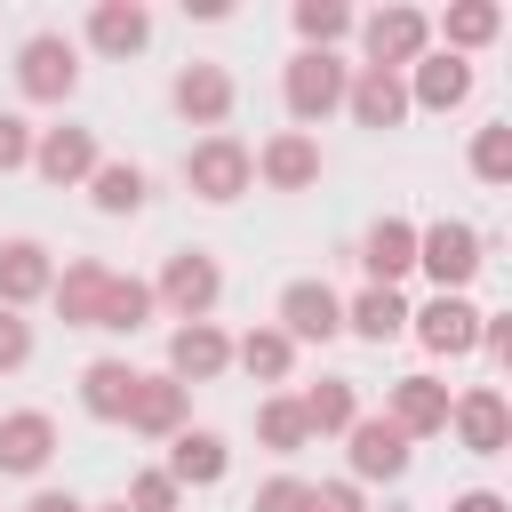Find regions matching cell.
I'll return each instance as SVG.
<instances>
[{
	"mask_svg": "<svg viewBox=\"0 0 512 512\" xmlns=\"http://www.w3.org/2000/svg\"><path fill=\"white\" fill-rule=\"evenodd\" d=\"M24 160V120H0V168Z\"/></svg>",
	"mask_w": 512,
	"mask_h": 512,
	"instance_id": "obj_33",
	"label": "cell"
},
{
	"mask_svg": "<svg viewBox=\"0 0 512 512\" xmlns=\"http://www.w3.org/2000/svg\"><path fill=\"white\" fill-rule=\"evenodd\" d=\"M352 464H360V472H384V480H392V472L408 464V448H400V424H360V448H352Z\"/></svg>",
	"mask_w": 512,
	"mask_h": 512,
	"instance_id": "obj_12",
	"label": "cell"
},
{
	"mask_svg": "<svg viewBox=\"0 0 512 512\" xmlns=\"http://www.w3.org/2000/svg\"><path fill=\"white\" fill-rule=\"evenodd\" d=\"M184 176H192L208 200H232V192L248 184V152H240L232 136H216V144H200V152H192V168H184Z\"/></svg>",
	"mask_w": 512,
	"mask_h": 512,
	"instance_id": "obj_3",
	"label": "cell"
},
{
	"mask_svg": "<svg viewBox=\"0 0 512 512\" xmlns=\"http://www.w3.org/2000/svg\"><path fill=\"white\" fill-rule=\"evenodd\" d=\"M408 264H416V232L384 216V224L368 232V272H376V280H392V272H408Z\"/></svg>",
	"mask_w": 512,
	"mask_h": 512,
	"instance_id": "obj_10",
	"label": "cell"
},
{
	"mask_svg": "<svg viewBox=\"0 0 512 512\" xmlns=\"http://www.w3.org/2000/svg\"><path fill=\"white\" fill-rule=\"evenodd\" d=\"M464 88H472L464 56H424V80H416V96H424V104H464Z\"/></svg>",
	"mask_w": 512,
	"mask_h": 512,
	"instance_id": "obj_13",
	"label": "cell"
},
{
	"mask_svg": "<svg viewBox=\"0 0 512 512\" xmlns=\"http://www.w3.org/2000/svg\"><path fill=\"white\" fill-rule=\"evenodd\" d=\"M256 512H312V496H304V488H296V480H272V488H264V504H256Z\"/></svg>",
	"mask_w": 512,
	"mask_h": 512,
	"instance_id": "obj_30",
	"label": "cell"
},
{
	"mask_svg": "<svg viewBox=\"0 0 512 512\" xmlns=\"http://www.w3.org/2000/svg\"><path fill=\"white\" fill-rule=\"evenodd\" d=\"M40 280H48V264H40V248H32V240L0 248V288H8V296H32Z\"/></svg>",
	"mask_w": 512,
	"mask_h": 512,
	"instance_id": "obj_19",
	"label": "cell"
},
{
	"mask_svg": "<svg viewBox=\"0 0 512 512\" xmlns=\"http://www.w3.org/2000/svg\"><path fill=\"white\" fill-rule=\"evenodd\" d=\"M88 160H96V144H88V128H56V136L40 144V168H48V176H80Z\"/></svg>",
	"mask_w": 512,
	"mask_h": 512,
	"instance_id": "obj_14",
	"label": "cell"
},
{
	"mask_svg": "<svg viewBox=\"0 0 512 512\" xmlns=\"http://www.w3.org/2000/svg\"><path fill=\"white\" fill-rule=\"evenodd\" d=\"M352 112H360L368 128H392V120L408 112V96H400V80H392V72H368V80L352 88Z\"/></svg>",
	"mask_w": 512,
	"mask_h": 512,
	"instance_id": "obj_9",
	"label": "cell"
},
{
	"mask_svg": "<svg viewBox=\"0 0 512 512\" xmlns=\"http://www.w3.org/2000/svg\"><path fill=\"white\" fill-rule=\"evenodd\" d=\"M24 360V320H0V368Z\"/></svg>",
	"mask_w": 512,
	"mask_h": 512,
	"instance_id": "obj_34",
	"label": "cell"
},
{
	"mask_svg": "<svg viewBox=\"0 0 512 512\" xmlns=\"http://www.w3.org/2000/svg\"><path fill=\"white\" fill-rule=\"evenodd\" d=\"M440 416H448V400H440L424 376H408V384H400V424H440Z\"/></svg>",
	"mask_w": 512,
	"mask_h": 512,
	"instance_id": "obj_23",
	"label": "cell"
},
{
	"mask_svg": "<svg viewBox=\"0 0 512 512\" xmlns=\"http://www.w3.org/2000/svg\"><path fill=\"white\" fill-rule=\"evenodd\" d=\"M72 80H80L72 40H56V32L24 40V88H32V96H72Z\"/></svg>",
	"mask_w": 512,
	"mask_h": 512,
	"instance_id": "obj_2",
	"label": "cell"
},
{
	"mask_svg": "<svg viewBox=\"0 0 512 512\" xmlns=\"http://www.w3.org/2000/svg\"><path fill=\"white\" fill-rule=\"evenodd\" d=\"M416 48H424V16H416V8L368 16V56H376V72H384V64H408Z\"/></svg>",
	"mask_w": 512,
	"mask_h": 512,
	"instance_id": "obj_4",
	"label": "cell"
},
{
	"mask_svg": "<svg viewBox=\"0 0 512 512\" xmlns=\"http://www.w3.org/2000/svg\"><path fill=\"white\" fill-rule=\"evenodd\" d=\"M472 320H480L472 304H456V296H440V304L424 312V344H440V352H464V344H472Z\"/></svg>",
	"mask_w": 512,
	"mask_h": 512,
	"instance_id": "obj_11",
	"label": "cell"
},
{
	"mask_svg": "<svg viewBox=\"0 0 512 512\" xmlns=\"http://www.w3.org/2000/svg\"><path fill=\"white\" fill-rule=\"evenodd\" d=\"M464 432H472V448H496V432H504V408L480 392V400H464Z\"/></svg>",
	"mask_w": 512,
	"mask_h": 512,
	"instance_id": "obj_27",
	"label": "cell"
},
{
	"mask_svg": "<svg viewBox=\"0 0 512 512\" xmlns=\"http://www.w3.org/2000/svg\"><path fill=\"white\" fill-rule=\"evenodd\" d=\"M128 416H144V424H168V416H176V392L160 384V392H144V400H128Z\"/></svg>",
	"mask_w": 512,
	"mask_h": 512,
	"instance_id": "obj_32",
	"label": "cell"
},
{
	"mask_svg": "<svg viewBox=\"0 0 512 512\" xmlns=\"http://www.w3.org/2000/svg\"><path fill=\"white\" fill-rule=\"evenodd\" d=\"M96 200L104 208H136L144 200V168H96Z\"/></svg>",
	"mask_w": 512,
	"mask_h": 512,
	"instance_id": "obj_22",
	"label": "cell"
},
{
	"mask_svg": "<svg viewBox=\"0 0 512 512\" xmlns=\"http://www.w3.org/2000/svg\"><path fill=\"white\" fill-rule=\"evenodd\" d=\"M40 456H48V416H8L0 424V464L8 472H32Z\"/></svg>",
	"mask_w": 512,
	"mask_h": 512,
	"instance_id": "obj_7",
	"label": "cell"
},
{
	"mask_svg": "<svg viewBox=\"0 0 512 512\" xmlns=\"http://www.w3.org/2000/svg\"><path fill=\"white\" fill-rule=\"evenodd\" d=\"M344 24H352V16H344L336 0H304V8H296V32H304V40H336Z\"/></svg>",
	"mask_w": 512,
	"mask_h": 512,
	"instance_id": "obj_24",
	"label": "cell"
},
{
	"mask_svg": "<svg viewBox=\"0 0 512 512\" xmlns=\"http://www.w3.org/2000/svg\"><path fill=\"white\" fill-rule=\"evenodd\" d=\"M472 160H480V176H504V168H512V136H504V128H488Z\"/></svg>",
	"mask_w": 512,
	"mask_h": 512,
	"instance_id": "obj_29",
	"label": "cell"
},
{
	"mask_svg": "<svg viewBox=\"0 0 512 512\" xmlns=\"http://www.w3.org/2000/svg\"><path fill=\"white\" fill-rule=\"evenodd\" d=\"M336 96H344V64H336L328 48H312V56H296V64H288V112H296V120L328 112Z\"/></svg>",
	"mask_w": 512,
	"mask_h": 512,
	"instance_id": "obj_1",
	"label": "cell"
},
{
	"mask_svg": "<svg viewBox=\"0 0 512 512\" xmlns=\"http://www.w3.org/2000/svg\"><path fill=\"white\" fill-rule=\"evenodd\" d=\"M352 320H360V336H392L408 312H400V296H392V288H368V296L352 304Z\"/></svg>",
	"mask_w": 512,
	"mask_h": 512,
	"instance_id": "obj_21",
	"label": "cell"
},
{
	"mask_svg": "<svg viewBox=\"0 0 512 512\" xmlns=\"http://www.w3.org/2000/svg\"><path fill=\"white\" fill-rule=\"evenodd\" d=\"M456 512H504V504H496V496H464Z\"/></svg>",
	"mask_w": 512,
	"mask_h": 512,
	"instance_id": "obj_37",
	"label": "cell"
},
{
	"mask_svg": "<svg viewBox=\"0 0 512 512\" xmlns=\"http://www.w3.org/2000/svg\"><path fill=\"white\" fill-rule=\"evenodd\" d=\"M304 416H312V424H344V416H352V392H344V384H320V392L304 400Z\"/></svg>",
	"mask_w": 512,
	"mask_h": 512,
	"instance_id": "obj_28",
	"label": "cell"
},
{
	"mask_svg": "<svg viewBox=\"0 0 512 512\" xmlns=\"http://www.w3.org/2000/svg\"><path fill=\"white\" fill-rule=\"evenodd\" d=\"M488 32H496V8H488V0L448 8V40H464V48H472V40H488Z\"/></svg>",
	"mask_w": 512,
	"mask_h": 512,
	"instance_id": "obj_26",
	"label": "cell"
},
{
	"mask_svg": "<svg viewBox=\"0 0 512 512\" xmlns=\"http://www.w3.org/2000/svg\"><path fill=\"white\" fill-rule=\"evenodd\" d=\"M312 168H320V152H312L304 136H280V144L264 152V176H272V184H304Z\"/></svg>",
	"mask_w": 512,
	"mask_h": 512,
	"instance_id": "obj_17",
	"label": "cell"
},
{
	"mask_svg": "<svg viewBox=\"0 0 512 512\" xmlns=\"http://www.w3.org/2000/svg\"><path fill=\"white\" fill-rule=\"evenodd\" d=\"M96 48H112V56L144 48V8H96Z\"/></svg>",
	"mask_w": 512,
	"mask_h": 512,
	"instance_id": "obj_16",
	"label": "cell"
},
{
	"mask_svg": "<svg viewBox=\"0 0 512 512\" xmlns=\"http://www.w3.org/2000/svg\"><path fill=\"white\" fill-rule=\"evenodd\" d=\"M176 472H184V480H216V472H224V440H216V432H184V440H176Z\"/></svg>",
	"mask_w": 512,
	"mask_h": 512,
	"instance_id": "obj_18",
	"label": "cell"
},
{
	"mask_svg": "<svg viewBox=\"0 0 512 512\" xmlns=\"http://www.w3.org/2000/svg\"><path fill=\"white\" fill-rule=\"evenodd\" d=\"M168 296H176L184 312H200V304L216 296V264H200V256H184V264L168 272Z\"/></svg>",
	"mask_w": 512,
	"mask_h": 512,
	"instance_id": "obj_20",
	"label": "cell"
},
{
	"mask_svg": "<svg viewBox=\"0 0 512 512\" xmlns=\"http://www.w3.org/2000/svg\"><path fill=\"white\" fill-rule=\"evenodd\" d=\"M280 360H288V344H280V336H248V368L280 376Z\"/></svg>",
	"mask_w": 512,
	"mask_h": 512,
	"instance_id": "obj_31",
	"label": "cell"
},
{
	"mask_svg": "<svg viewBox=\"0 0 512 512\" xmlns=\"http://www.w3.org/2000/svg\"><path fill=\"white\" fill-rule=\"evenodd\" d=\"M312 512H352V488H320V496H312Z\"/></svg>",
	"mask_w": 512,
	"mask_h": 512,
	"instance_id": "obj_35",
	"label": "cell"
},
{
	"mask_svg": "<svg viewBox=\"0 0 512 512\" xmlns=\"http://www.w3.org/2000/svg\"><path fill=\"white\" fill-rule=\"evenodd\" d=\"M216 360H224V344H216L208 328H184V336H176V368H192V376H208Z\"/></svg>",
	"mask_w": 512,
	"mask_h": 512,
	"instance_id": "obj_25",
	"label": "cell"
},
{
	"mask_svg": "<svg viewBox=\"0 0 512 512\" xmlns=\"http://www.w3.org/2000/svg\"><path fill=\"white\" fill-rule=\"evenodd\" d=\"M424 264H432L440 280H472V264H480V240H472L464 224H440V232H424Z\"/></svg>",
	"mask_w": 512,
	"mask_h": 512,
	"instance_id": "obj_5",
	"label": "cell"
},
{
	"mask_svg": "<svg viewBox=\"0 0 512 512\" xmlns=\"http://www.w3.org/2000/svg\"><path fill=\"white\" fill-rule=\"evenodd\" d=\"M176 104H184L192 120H224V104H232V88H224V72H208V64H192V72L176 80Z\"/></svg>",
	"mask_w": 512,
	"mask_h": 512,
	"instance_id": "obj_8",
	"label": "cell"
},
{
	"mask_svg": "<svg viewBox=\"0 0 512 512\" xmlns=\"http://www.w3.org/2000/svg\"><path fill=\"white\" fill-rule=\"evenodd\" d=\"M280 312H288V328H296V336H336V320H344V304H336L328 288H312V280H296Z\"/></svg>",
	"mask_w": 512,
	"mask_h": 512,
	"instance_id": "obj_6",
	"label": "cell"
},
{
	"mask_svg": "<svg viewBox=\"0 0 512 512\" xmlns=\"http://www.w3.org/2000/svg\"><path fill=\"white\" fill-rule=\"evenodd\" d=\"M32 512H80V504H72V496H40Z\"/></svg>",
	"mask_w": 512,
	"mask_h": 512,
	"instance_id": "obj_36",
	"label": "cell"
},
{
	"mask_svg": "<svg viewBox=\"0 0 512 512\" xmlns=\"http://www.w3.org/2000/svg\"><path fill=\"white\" fill-rule=\"evenodd\" d=\"M128 400H136V376H128L120 360H104V368H88V408H96V416H120Z\"/></svg>",
	"mask_w": 512,
	"mask_h": 512,
	"instance_id": "obj_15",
	"label": "cell"
}]
</instances>
